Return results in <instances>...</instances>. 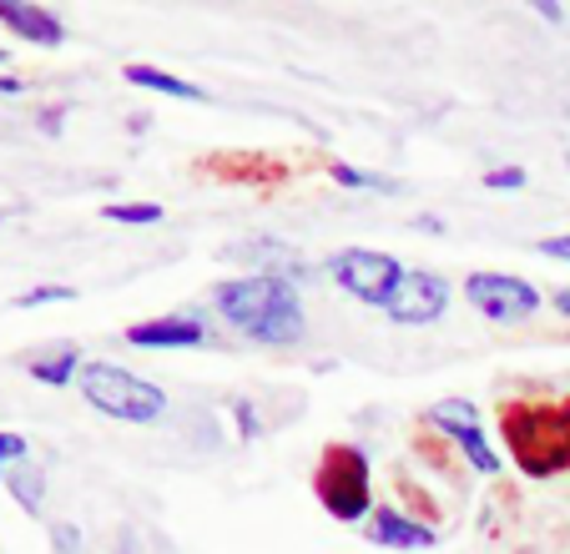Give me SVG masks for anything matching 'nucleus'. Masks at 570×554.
Returning a JSON list of instances; mask_svg holds the SVG:
<instances>
[{"mask_svg":"<svg viewBox=\"0 0 570 554\" xmlns=\"http://www.w3.org/2000/svg\"><path fill=\"white\" fill-rule=\"evenodd\" d=\"M424 424L440 428L444 444L460 448V454L470 458L474 474H484V479H495L500 474V454H495V444L484 438V418L470 398H444V404H434L430 414H424Z\"/></svg>","mask_w":570,"mask_h":554,"instance_id":"0eeeda50","label":"nucleus"},{"mask_svg":"<svg viewBox=\"0 0 570 554\" xmlns=\"http://www.w3.org/2000/svg\"><path fill=\"white\" fill-rule=\"evenodd\" d=\"M313 494L334 520L368 524L374 504V479H368V454L358 444H328L323 458L313 464Z\"/></svg>","mask_w":570,"mask_h":554,"instance_id":"7ed1b4c3","label":"nucleus"},{"mask_svg":"<svg viewBox=\"0 0 570 554\" xmlns=\"http://www.w3.org/2000/svg\"><path fill=\"white\" fill-rule=\"evenodd\" d=\"M6 61H11V51H6V46H0V66H6Z\"/></svg>","mask_w":570,"mask_h":554,"instance_id":"c85d7f7f","label":"nucleus"},{"mask_svg":"<svg viewBox=\"0 0 570 554\" xmlns=\"http://www.w3.org/2000/svg\"><path fill=\"white\" fill-rule=\"evenodd\" d=\"M414 227H420V233H444V222H440V217H430V212L414 217Z\"/></svg>","mask_w":570,"mask_h":554,"instance_id":"a878e982","label":"nucleus"},{"mask_svg":"<svg viewBox=\"0 0 570 554\" xmlns=\"http://www.w3.org/2000/svg\"><path fill=\"white\" fill-rule=\"evenodd\" d=\"M127 127H131V137H141V131H147V127H151V117H147V111H137V117H131V121H127Z\"/></svg>","mask_w":570,"mask_h":554,"instance_id":"cd10ccee","label":"nucleus"},{"mask_svg":"<svg viewBox=\"0 0 570 554\" xmlns=\"http://www.w3.org/2000/svg\"><path fill=\"white\" fill-rule=\"evenodd\" d=\"M233 428L243 444H253V438H263V418H258V404H248V398H233Z\"/></svg>","mask_w":570,"mask_h":554,"instance_id":"a211bd4d","label":"nucleus"},{"mask_svg":"<svg viewBox=\"0 0 570 554\" xmlns=\"http://www.w3.org/2000/svg\"><path fill=\"white\" fill-rule=\"evenodd\" d=\"M76 384H81V398H87L97 414L121 418V424H157V418L167 414V394H161L157 384H147V378L127 374L121 363L87 358V368H81Z\"/></svg>","mask_w":570,"mask_h":554,"instance_id":"20e7f679","label":"nucleus"},{"mask_svg":"<svg viewBox=\"0 0 570 554\" xmlns=\"http://www.w3.org/2000/svg\"><path fill=\"white\" fill-rule=\"evenodd\" d=\"M81 368H87V358H81V348H76V343H61V348H51V353H41V358L26 363V374H31L36 384H46V388L76 384V378H81Z\"/></svg>","mask_w":570,"mask_h":554,"instance_id":"f8f14e48","label":"nucleus"},{"mask_svg":"<svg viewBox=\"0 0 570 554\" xmlns=\"http://www.w3.org/2000/svg\"><path fill=\"white\" fill-rule=\"evenodd\" d=\"M450 277L444 273H430V267H410L404 273V283H399V293L389 298L384 318L399 323V328H430V323H440L444 313H450Z\"/></svg>","mask_w":570,"mask_h":554,"instance_id":"6e6552de","label":"nucleus"},{"mask_svg":"<svg viewBox=\"0 0 570 554\" xmlns=\"http://www.w3.org/2000/svg\"><path fill=\"white\" fill-rule=\"evenodd\" d=\"M11 212H16V207H11ZM11 212H0V222H6V217H11Z\"/></svg>","mask_w":570,"mask_h":554,"instance_id":"c756f323","label":"nucleus"},{"mask_svg":"<svg viewBox=\"0 0 570 554\" xmlns=\"http://www.w3.org/2000/svg\"><path fill=\"white\" fill-rule=\"evenodd\" d=\"M535 253L540 257H556V263H570V233L566 237H540Z\"/></svg>","mask_w":570,"mask_h":554,"instance_id":"5701e85b","label":"nucleus"},{"mask_svg":"<svg viewBox=\"0 0 570 554\" xmlns=\"http://www.w3.org/2000/svg\"><path fill=\"white\" fill-rule=\"evenodd\" d=\"M127 343L131 348H203V343H213V328H207L203 308H183V313H167V318L131 323Z\"/></svg>","mask_w":570,"mask_h":554,"instance_id":"1a4fd4ad","label":"nucleus"},{"mask_svg":"<svg viewBox=\"0 0 570 554\" xmlns=\"http://www.w3.org/2000/svg\"><path fill=\"white\" fill-rule=\"evenodd\" d=\"M404 273L410 267L399 263L394 253H374V247H344V253L328 257V277L338 283V293H348L364 308H389Z\"/></svg>","mask_w":570,"mask_h":554,"instance_id":"39448f33","label":"nucleus"},{"mask_svg":"<svg viewBox=\"0 0 570 554\" xmlns=\"http://www.w3.org/2000/svg\"><path fill=\"white\" fill-rule=\"evenodd\" d=\"M66 111H71L66 101H56V107H41V111H36V131H41V137H61V131H66Z\"/></svg>","mask_w":570,"mask_h":554,"instance_id":"4be33fe9","label":"nucleus"},{"mask_svg":"<svg viewBox=\"0 0 570 554\" xmlns=\"http://www.w3.org/2000/svg\"><path fill=\"white\" fill-rule=\"evenodd\" d=\"M51 550L56 554H87V544H81V530H76L71 520H56L51 524Z\"/></svg>","mask_w":570,"mask_h":554,"instance_id":"412c9836","label":"nucleus"},{"mask_svg":"<svg viewBox=\"0 0 570 554\" xmlns=\"http://www.w3.org/2000/svg\"><path fill=\"white\" fill-rule=\"evenodd\" d=\"M535 16L540 21H550V26H566V11H560L556 0H535Z\"/></svg>","mask_w":570,"mask_h":554,"instance_id":"b1692460","label":"nucleus"},{"mask_svg":"<svg viewBox=\"0 0 570 554\" xmlns=\"http://www.w3.org/2000/svg\"><path fill=\"white\" fill-rule=\"evenodd\" d=\"M525 181H530L525 167H490L484 171V187H490V192H520Z\"/></svg>","mask_w":570,"mask_h":554,"instance_id":"aec40b11","label":"nucleus"},{"mask_svg":"<svg viewBox=\"0 0 570 554\" xmlns=\"http://www.w3.org/2000/svg\"><path fill=\"white\" fill-rule=\"evenodd\" d=\"M464 298L474 303V313H484L500 328H515V323H530L540 313V288L525 283L515 273H470L464 277Z\"/></svg>","mask_w":570,"mask_h":554,"instance_id":"423d86ee","label":"nucleus"},{"mask_svg":"<svg viewBox=\"0 0 570 554\" xmlns=\"http://www.w3.org/2000/svg\"><path fill=\"white\" fill-rule=\"evenodd\" d=\"M0 26H11L21 41H36V46H61L66 41L61 16H51L46 6H31V0H0Z\"/></svg>","mask_w":570,"mask_h":554,"instance_id":"9b49d317","label":"nucleus"},{"mask_svg":"<svg viewBox=\"0 0 570 554\" xmlns=\"http://www.w3.org/2000/svg\"><path fill=\"white\" fill-rule=\"evenodd\" d=\"M51 303H76V288L71 283H41V288H26L16 308H51Z\"/></svg>","mask_w":570,"mask_h":554,"instance_id":"f3484780","label":"nucleus"},{"mask_svg":"<svg viewBox=\"0 0 570 554\" xmlns=\"http://www.w3.org/2000/svg\"><path fill=\"white\" fill-rule=\"evenodd\" d=\"M550 303H556V313H560V318H570V288H560Z\"/></svg>","mask_w":570,"mask_h":554,"instance_id":"bb28decb","label":"nucleus"},{"mask_svg":"<svg viewBox=\"0 0 570 554\" xmlns=\"http://www.w3.org/2000/svg\"><path fill=\"white\" fill-rule=\"evenodd\" d=\"M101 217L107 222H127V227H151L161 222V202H101Z\"/></svg>","mask_w":570,"mask_h":554,"instance_id":"dca6fc26","label":"nucleus"},{"mask_svg":"<svg viewBox=\"0 0 570 554\" xmlns=\"http://www.w3.org/2000/svg\"><path fill=\"white\" fill-rule=\"evenodd\" d=\"M328 177H334L338 187H348V192H379V197H399V192H404L394 177L368 171V167H348V161H328Z\"/></svg>","mask_w":570,"mask_h":554,"instance_id":"2eb2a0df","label":"nucleus"},{"mask_svg":"<svg viewBox=\"0 0 570 554\" xmlns=\"http://www.w3.org/2000/svg\"><path fill=\"white\" fill-rule=\"evenodd\" d=\"M213 308L227 328L243 333L248 343H263V348H298L308 338V313H303L293 277H273V273L223 277L213 288Z\"/></svg>","mask_w":570,"mask_h":554,"instance_id":"f257e3e1","label":"nucleus"},{"mask_svg":"<svg viewBox=\"0 0 570 554\" xmlns=\"http://www.w3.org/2000/svg\"><path fill=\"white\" fill-rule=\"evenodd\" d=\"M0 484H6V494H11V499L21 504L26 514H41V504H46V474L36 469L31 458H26V464H16V469L6 474Z\"/></svg>","mask_w":570,"mask_h":554,"instance_id":"4468645a","label":"nucleus"},{"mask_svg":"<svg viewBox=\"0 0 570 554\" xmlns=\"http://www.w3.org/2000/svg\"><path fill=\"white\" fill-rule=\"evenodd\" d=\"M500 428L530 479L570 469V398H515L500 408Z\"/></svg>","mask_w":570,"mask_h":554,"instance_id":"f03ea898","label":"nucleus"},{"mask_svg":"<svg viewBox=\"0 0 570 554\" xmlns=\"http://www.w3.org/2000/svg\"><path fill=\"white\" fill-rule=\"evenodd\" d=\"M358 530H364L374 544H384V550H430L434 544L430 524L414 520V514L389 510V504H379V510L368 514V524H358Z\"/></svg>","mask_w":570,"mask_h":554,"instance_id":"9d476101","label":"nucleus"},{"mask_svg":"<svg viewBox=\"0 0 570 554\" xmlns=\"http://www.w3.org/2000/svg\"><path fill=\"white\" fill-rule=\"evenodd\" d=\"M121 81L141 86V91H161V97H173V101H207L203 86L183 81V76H173V71H161V66H141V61L121 66Z\"/></svg>","mask_w":570,"mask_h":554,"instance_id":"ddd939ff","label":"nucleus"},{"mask_svg":"<svg viewBox=\"0 0 570 554\" xmlns=\"http://www.w3.org/2000/svg\"><path fill=\"white\" fill-rule=\"evenodd\" d=\"M31 81H21V76H11V71H0V97H21Z\"/></svg>","mask_w":570,"mask_h":554,"instance_id":"393cba45","label":"nucleus"},{"mask_svg":"<svg viewBox=\"0 0 570 554\" xmlns=\"http://www.w3.org/2000/svg\"><path fill=\"white\" fill-rule=\"evenodd\" d=\"M31 458V444H26L21 434H11V428H0V479L16 469V464H26Z\"/></svg>","mask_w":570,"mask_h":554,"instance_id":"6ab92c4d","label":"nucleus"}]
</instances>
